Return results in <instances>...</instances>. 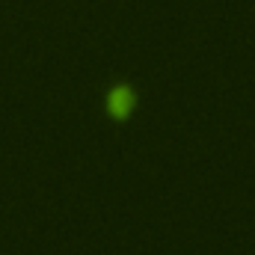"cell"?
<instances>
[{"label": "cell", "mask_w": 255, "mask_h": 255, "mask_svg": "<svg viewBox=\"0 0 255 255\" xmlns=\"http://www.w3.org/2000/svg\"><path fill=\"white\" fill-rule=\"evenodd\" d=\"M139 107V92L128 80H113L104 92V116L110 125H128Z\"/></svg>", "instance_id": "1"}]
</instances>
